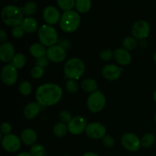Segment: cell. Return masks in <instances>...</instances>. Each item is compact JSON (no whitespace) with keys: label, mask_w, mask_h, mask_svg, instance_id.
<instances>
[{"label":"cell","mask_w":156,"mask_h":156,"mask_svg":"<svg viewBox=\"0 0 156 156\" xmlns=\"http://www.w3.org/2000/svg\"><path fill=\"white\" fill-rule=\"evenodd\" d=\"M41 106L38 102H30L24 108L23 114L27 120H32L39 114L41 111Z\"/></svg>","instance_id":"obj_18"},{"label":"cell","mask_w":156,"mask_h":156,"mask_svg":"<svg viewBox=\"0 0 156 156\" xmlns=\"http://www.w3.org/2000/svg\"><path fill=\"white\" fill-rule=\"evenodd\" d=\"M59 45L60 46V47H62V48L64 49V50H69L70 47H71V44H70V42L69 41H67V40H61V41H59Z\"/></svg>","instance_id":"obj_40"},{"label":"cell","mask_w":156,"mask_h":156,"mask_svg":"<svg viewBox=\"0 0 156 156\" xmlns=\"http://www.w3.org/2000/svg\"><path fill=\"white\" fill-rule=\"evenodd\" d=\"M106 98L101 91H96L90 94L87 99V107L92 113H98L105 108Z\"/></svg>","instance_id":"obj_6"},{"label":"cell","mask_w":156,"mask_h":156,"mask_svg":"<svg viewBox=\"0 0 156 156\" xmlns=\"http://www.w3.org/2000/svg\"><path fill=\"white\" fill-rule=\"evenodd\" d=\"M121 144L125 149L129 152H135L141 147V140L133 133H126L121 138Z\"/></svg>","instance_id":"obj_7"},{"label":"cell","mask_w":156,"mask_h":156,"mask_svg":"<svg viewBox=\"0 0 156 156\" xmlns=\"http://www.w3.org/2000/svg\"><path fill=\"white\" fill-rule=\"evenodd\" d=\"M81 24V17L78 12L70 10L61 15L59 27L66 33H73L78 30Z\"/></svg>","instance_id":"obj_3"},{"label":"cell","mask_w":156,"mask_h":156,"mask_svg":"<svg viewBox=\"0 0 156 156\" xmlns=\"http://www.w3.org/2000/svg\"><path fill=\"white\" fill-rule=\"evenodd\" d=\"M12 64L17 69H22L26 64V57L23 53H18L15 55L12 60Z\"/></svg>","instance_id":"obj_26"},{"label":"cell","mask_w":156,"mask_h":156,"mask_svg":"<svg viewBox=\"0 0 156 156\" xmlns=\"http://www.w3.org/2000/svg\"><path fill=\"white\" fill-rule=\"evenodd\" d=\"M81 87L84 91L90 94L98 91V83L92 79H84L81 83Z\"/></svg>","instance_id":"obj_22"},{"label":"cell","mask_w":156,"mask_h":156,"mask_svg":"<svg viewBox=\"0 0 156 156\" xmlns=\"http://www.w3.org/2000/svg\"><path fill=\"white\" fill-rule=\"evenodd\" d=\"M7 39H8V37H7V34L6 32L3 29H1L0 30V41H1L2 44L3 43H5L7 42Z\"/></svg>","instance_id":"obj_41"},{"label":"cell","mask_w":156,"mask_h":156,"mask_svg":"<svg viewBox=\"0 0 156 156\" xmlns=\"http://www.w3.org/2000/svg\"><path fill=\"white\" fill-rule=\"evenodd\" d=\"M44 69L41 67L35 66L30 70V76L35 79H39L44 76Z\"/></svg>","instance_id":"obj_33"},{"label":"cell","mask_w":156,"mask_h":156,"mask_svg":"<svg viewBox=\"0 0 156 156\" xmlns=\"http://www.w3.org/2000/svg\"><path fill=\"white\" fill-rule=\"evenodd\" d=\"M1 18L4 24L14 27L21 24L24 20V12L21 8L9 5L2 9Z\"/></svg>","instance_id":"obj_2"},{"label":"cell","mask_w":156,"mask_h":156,"mask_svg":"<svg viewBox=\"0 0 156 156\" xmlns=\"http://www.w3.org/2000/svg\"><path fill=\"white\" fill-rule=\"evenodd\" d=\"M122 44H123V48L129 51V50H133L136 48L138 46V41L134 37H126L123 39Z\"/></svg>","instance_id":"obj_27"},{"label":"cell","mask_w":156,"mask_h":156,"mask_svg":"<svg viewBox=\"0 0 156 156\" xmlns=\"http://www.w3.org/2000/svg\"><path fill=\"white\" fill-rule=\"evenodd\" d=\"M114 59L121 66H126L132 60V56L129 52L124 48H117L114 51Z\"/></svg>","instance_id":"obj_17"},{"label":"cell","mask_w":156,"mask_h":156,"mask_svg":"<svg viewBox=\"0 0 156 156\" xmlns=\"http://www.w3.org/2000/svg\"><path fill=\"white\" fill-rule=\"evenodd\" d=\"M30 153L32 156H44L46 151L42 145L36 143L30 147Z\"/></svg>","instance_id":"obj_31"},{"label":"cell","mask_w":156,"mask_h":156,"mask_svg":"<svg viewBox=\"0 0 156 156\" xmlns=\"http://www.w3.org/2000/svg\"><path fill=\"white\" fill-rule=\"evenodd\" d=\"M85 71V63L79 58H71L64 66V73L69 79L78 80L83 76Z\"/></svg>","instance_id":"obj_4"},{"label":"cell","mask_w":156,"mask_h":156,"mask_svg":"<svg viewBox=\"0 0 156 156\" xmlns=\"http://www.w3.org/2000/svg\"><path fill=\"white\" fill-rule=\"evenodd\" d=\"M153 98H154V101L156 102V90L155 91V92H154V94H153Z\"/></svg>","instance_id":"obj_44"},{"label":"cell","mask_w":156,"mask_h":156,"mask_svg":"<svg viewBox=\"0 0 156 156\" xmlns=\"http://www.w3.org/2000/svg\"><path fill=\"white\" fill-rule=\"evenodd\" d=\"M38 38L44 47H50L58 43V33L51 25L44 24L38 30Z\"/></svg>","instance_id":"obj_5"},{"label":"cell","mask_w":156,"mask_h":156,"mask_svg":"<svg viewBox=\"0 0 156 156\" xmlns=\"http://www.w3.org/2000/svg\"><path fill=\"white\" fill-rule=\"evenodd\" d=\"M102 143L104 146L108 148L114 147L115 145V140L113 136L110 135H106L103 139H102Z\"/></svg>","instance_id":"obj_37"},{"label":"cell","mask_w":156,"mask_h":156,"mask_svg":"<svg viewBox=\"0 0 156 156\" xmlns=\"http://www.w3.org/2000/svg\"><path fill=\"white\" fill-rule=\"evenodd\" d=\"M35 64L37 66L41 67V68H46V67L48 66L49 64V59L47 56H44V57L39 58V59H37Z\"/></svg>","instance_id":"obj_39"},{"label":"cell","mask_w":156,"mask_h":156,"mask_svg":"<svg viewBox=\"0 0 156 156\" xmlns=\"http://www.w3.org/2000/svg\"><path fill=\"white\" fill-rule=\"evenodd\" d=\"M56 1L59 9L64 12L73 10V8L76 6V0H56Z\"/></svg>","instance_id":"obj_29"},{"label":"cell","mask_w":156,"mask_h":156,"mask_svg":"<svg viewBox=\"0 0 156 156\" xmlns=\"http://www.w3.org/2000/svg\"><path fill=\"white\" fill-rule=\"evenodd\" d=\"M73 118V117H72V114H70V112H69L68 111H66V110L60 111L59 114V120H60V122H62L64 123L68 124Z\"/></svg>","instance_id":"obj_34"},{"label":"cell","mask_w":156,"mask_h":156,"mask_svg":"<svg viewBox=\"0 0 156 156\" xmlns=\"http://www.w3.org/2000/svg\"><path fill=\"white\" fill-rule=\"evenodd\" d=\"M151 27L149 23L143 20L136 21L132 27L133 37L137 40H144L149 37Z\"/></svg>","instance_id":"obj_11"},{"label":"cell","mask_w":156,"mask_h":156,"mask_svg":"<svg viewBox=\"0 0 156 156\" xmlns=\"http://www.w3.org/2000/svg\"><path fill=\"white\" fill-rule=\"evenodd\" d=\"M1 133L2 134L5 135H9V134L12 133V125L10 123H7V122H4V123H2L1 125Z\"/></svg>","instance_id":"obj_38"},{"label":"cell","mask_w":156,"mask_h":156,"mask_svg":"<svg viewBox=\"0 0 156 156\" xmlns=\"http://www.w3.org/2000/svg\"><path fill=\"white\" fill-rule=\"evenodd\" d=\"M82 156H99L98 155L97 153L95 152H85Z\"/></svg>","instance_id":"obj_42"},{"label":"cell","mask_w":156,"mask_h":156,"mask_svg":"<svg viewBox=\"0 0 156 156\" xmlns=\"http://www.w3.org/2000/svg\"><path fill=\"white\" fill-rule=\"evenodd\" d=\"M37 8V5L36 2L33 1H29L24 4V7L22 8V11L24 12V15H27V17H31L32 15L36 14Z\"/></svg>","instance_id":"obj_25"},{"label":"cell","mask_w":156,"mask_h":156,"mask_svg":"<svg viewBox=\"0 0 156 156\" xmlns=\"http://www.w3.org/2000/svg\"><path fill=\"white\" fill-rule=\"evenodd\" d=\"M75 7L79 13H86L91 9V0H76Z\"/></svg>","instance_id":"obj_24"},{"label":"cell","mask_w":156,"mask_h":156,"mask_svg":"<svg viewBox=\"0 0 156 156\" xmlns=\"http://www.w3.org/2000/svg\"><path fill=\"white\" fill-rule=\"evenodd\" d=\"M21 142L26 146H33L36 144L37 140V134L36 131L30 128L24 129L21 133Z\"/></svg>","instance_id":"obj_19"},{"label":"cell","mask_w":156,"mask_h":156,"mask_svg":"<svg viewBox=\"0 0 156 156\" xmlns=\"http://www.w3.org/2000/svg\"><path fill=\"white\" fill-rule=\"evenodd\" d=\"M155 141V136L152 133H146L141 139V146L145 149H149L153 146Z\"/></svg>","instance_id":"obj_28"},{"label":"cell","mask_w":156,"mask_h":156,"mask_svg":"<svg viewBox=\"0 0 156 156\" xmlns=\"http://www.w3.org/2000/svg\"><path fill=\"white\" fill-rule=\"evenodd\" d=\"M29 52L32 56L36 59H39V58L46 56L47 50H46L45 47L41 43H34L30 45V48H29Z\"/></svg>","instance_id":"obj_21"},{"label":"cell","mask_w":156,"mask_h":156,"mask_svg":"<svg viewBox=\"0 0 156 156\" xmlns=\"http://www.w3.org/2000/svg\"><path fill=\"white\" fill-rule=\"evenodd\" d=\"M155 121L156 122V113H155Z\"/></svg>","instance_id":"obj_46"},{"label":"cell","mask_w":156,"mask_h":156,"mask_svg":"<svg viewBox=\"0 0 156 156\" xmlns=\"http://www.w3.org/2000/svg\"><path fill=\"white\" fill-rule=\"evenodd\" d=\"M18 78V69L12 63L7 64L1 71V79L5 85L12 86L16 83Z\"/></svg>","instance_id":"obj_8"},{"label":"cell","mask_w":156,"mask_h":156,"mask_svg":"<svg viewBox=\"0 0 156 156\" xmlns=\"http://www.w3.org/2000/svg\"><path fill=\"white\" fill-rule=\"evenodd\" d=\"M122 69L114 64H108L104 66L101 74L105 79L108 81H115L120 78Z\"/></svg>","instance_id":"obj_15"},{"label":"cell","mask_w":156,"mask_h":156,"mask_svg":"<svg viewBox=\"0 0 156 156\" xmlns=\"http://www.w3.org/2000/svg\"><path fill=\"white\" fill-rule=\"evenodd\" d=\"M2 146L7 152L14 153L21 149V140L15 134L5 135L2 139Z\"/></svg>","instance_id":"obj_9"},{"label":"cell","mask_w":156,"mask_h":156,"mask_svg":"<svg viewBox=\"0 0 156 156\" xmlns=\"http://www.w3.org/2000/svg\"><path fill=\"white\" fill-rule=\"evenodd\" d=\"M62 97V89L55 83L40 85L36 91V100L41 106L50 107L59 103Z\"/></svg>","instance_id":"obj_1"},{"label":"cell","mask_w":156,"mask_h":156,"mask_svg":"<svg viewBox=\"0 0 156 156\" xmlns=\"http://www.w3.org/2000/svg\"><path fill=\"white\" fill-rule=\"evenodd\" d=\"M46 56L48 59L53 62H61L66 58V50H64L59 44H56L47 49Z\"/></svg>","instance_id":"obj_12"},{"label":"cell","mask_w":156,"mask_h":156,"mask_svg":"<svg viewBox=\"0 0 156 156\" xmlns=\"http://www.w3.org/2000/svg\"><path fill=\"white\" fill-rule=\"evenodd\" d=\"M24 33H25V31H24V30L23 29L21 25L15 26V27H14L12 28V36L15 38H16V39H20V38L23 37Z\"/></svg>","instance_id":"obj_35"},{"label":"cell","mask_w":156,"mask_h":156,"mask_svg":"<svg viewBox=\"0 0 156 156\" xmlns=\"http://www.w3.org/2000/svg\"><path fill=\"white\" fill-rule=\"evenodd\" d=\"M66 88L67 91L71 94H75L79 91V83L76 82V80H73V79H69L66 83Z\"/></svg>","instance_id":"obj_32"},{"label":"cell","mask_w":156,"mask_h":156,"mask_svg":"<svg viewBox=\"0 0 156 156\" xmlns=\"http://www.w3.org/2000/svg\"><path fill=\"white\" fill-rule=\"evenodd\" d=\"M26 33L33 34L38 29V22L33 17H26L21 24Z\"/></svg>","instance_id":"obj_20"},{"label":"cell","mask_w":156,"mask_h":156,"mask_svg":"<svg viewBox=\"0 0 156 156\" xmlns=\"http://www.w3.org/2000/svg\"><path fill=\"white\" fill-rule=\"evenodd\" d=\"M15 156H32L30 155V152H20V153L17 154Z\"/></svg>","instance_id":"obj_43"},{"label":"cell","mask_w":156,"mask_h":156,"mask_svg":"<svg viewBox=\"0 0 156 156\" xmlns=\"http://www.w3.org/2000/svg\"><path fill=\"white\" fill-rule=\"evenodd\" d=\"M15 53V49L10 42L3 43L0 45V59L3 62H9L12 60Z\"/></svg>","instance_id":"obj_16"},{"label":"cell","mask_w":156,"mask_h":156,"mask_svg":"<svg viewBox=\"0 0 156 156\" xmlns=\"http://www.w3.org/2000/svg\"><path fill=\"white\" fill-rule=\"evenodd\" d=\"M18 89L23 96H28L32 92V85L28 81H23L20 83Z\"/></svg>","instance_id":"obj_30"},{"label":"cell","mask_w":156,"mask_h":156,"mask_svg":"<svg viewBox=\"0 0 156 156\" xmlns=\"http://www.w3.org/2000/svg\"><path fill=\"white\" fill-rule=\"evenodd\" d=\"M63 156H70V155H63Z\"/></svg>","instance_id":"obj_47"},{"label":"cell","mask_w":156,"mask_h":156,"mask_svg":"<svg viewBox=\"0 0 156 156\" xmlns=\"http://www.w3.org/2000/svg\"><path fill=\"white\" fill-rule=\"evenodd\" d=\"M68 125H66V123H62V122L56 123L53 128V134L56 137H59V138L65 136L67 134V133H68Z\"/></svg>","instance_id":"obj_23"},{"label":"cell","mask_w":156,"mask_h":156,"mask_svg":"<svg viewBox=\"0 0 156 156\" xmlns=\"http://www.w3.org/2000/svg\"><path fill=\"white\" fill-rule=\"evenodd\" d=\"M153 58H154V60H155V62H156V52L155 53V54H154Z\"/></svg>","instance_id":"obj_45"},{"label":"cell","mask_w":156,"mask_h":156,"mask_svg":"<svg viewBox=\"0 0 156 156\" xmlns=\"http://www.w3.org/2000/svg\"><path fill=\"white\" fill-rule=\"evenodd\" d=\"M85 134L89 138L93 140L103 139L106 136V128L102 123L98 122H92L87 125Z\"/></svg>","instance_id":"obj_10"},{"label":"cell","mask_w":156,"mask_h":156,"mask_svg":"<svg viewBox=\"0 0 156 156\" xmlns=\"http://www.w3.org/2000/svg\"><path fill=\"white\" fill-rule=\"evenodd\" d=\"M43 18L47 24L54 25L58 22L59 23L61 18L60 12L55 6L48 5L44 9Z\"/></svg>","instance_id":"obj_14"},{"label":"cell","mask_w":156,"mask_h":156,"mask_svg":"<svg viewBox=\"0 0 156 156\" xmlns=\"http://www.w3.org/2000/svg\"><path fill=\"white\" fill-rule=\"evenodd\" d=\"M69 132L73 135H80L85 131L87 126L86 120L83 117L76 116L73 117L71 121L68 123Z\"/></svg>","instance_id":"obj_13"},{"label":"cell","mask_w":156,"mask_h":156,"mask_svg":"<svg viewBox=\"0 0 156 156\" xmlns=\"http://www.w3.org/2000/svg\"><path fill=\"white\" fill-rule=\"evenodd\" d=\"M99 56L102 60L109 61L112 58H114V52L111 51V50H108V49H105V50L101 51Z\"/></svg>","instance_id":"obj_36"}]
</instances>
